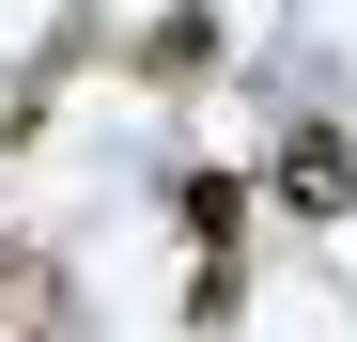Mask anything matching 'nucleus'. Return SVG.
I'll return each instance as SVG.
<instances>
[{"label":"nucleus","instance_id":"obj_3","mask_svg":"<svg viewBox=\"0 0 357 342\" xmlns=\"http://www.w3.org/2000/svg\"><path fill=\"white\" fill-rule=\"evenodd\" d=\"M202 63H218V16H202V0H171V16L140 31V78H155V94H187Z\"/></svg>","mask_w":357,"mask_h":342},{"label":"nucleus","instance_id":"obj_1","mask_svg":"<svg viewBox=\"0 0 357 342\" xmlns=\"http://www.w3.org/2000/svg\"><path fill=\"white\" fill-rule=\"evenodd\" d=\"M264 187L295 202V218H357V140L326 125V109H311V125H295L280 140V171H264Z\"/></svg>","mask_w":357,"mask_h":342},{"label":"nucleus","instance_id":"obj_2","mask_svg":"<svg viewBox=\"0 0 357 342\" xmlns=\"http://www.w3.org/2000/svg\"><path fill=\"white\" fill-rule=\"evenodd\" d=\"M171 218H187L202 265H233V234H249V171H171Z\"/></svg>","mask_w":357,"mask_h":342},{"label":"nucleus","instance_id":"obj_4","mask_svg":"<svg viewBox=\"0 0 357 342\" xmlns=\"http://www.w3.org/2000/svg\"><path fill=\"white\" fill-rule=\"evenodd\" d=\"M0 342H47V249H0Z\"/></svg>","mask_w":357,"mask_h":342}]
</instances>
